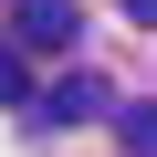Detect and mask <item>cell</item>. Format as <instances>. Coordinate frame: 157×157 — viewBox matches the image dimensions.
<instances>
[{
  "label": "cell",
  "instance_id": "3",
  "mask_svg": "<svg viewBox=\"0 0 157 157\" xmlns=\"http://www.w3.org/2000/svg\"><path fill=\"white\" fill-rule=\"evenodd\" d=\"M115 136H126L136 157H157V105H126V115H115Z\"/></svg>",
  "mask_w": 157,
  "mask_h": 157
},
{
  "label": "cell",
  "instance_id": "4",
  "mask_svg": "<svg viewBox=\"0 0 157 157\" xmlns=\"http://www.w3.org/2000/svg\"><path fill=\"white\" fill-rule=\"evenodd\" d=\"M21 94H32V73H21V52H11V42H0V105H21Z\"/></svg>",
  "mask_w": 157,
  "mask_h": 157
},
{
  "label": "cell",
  "instance_id": "5",
  "mask_svg": "<svg viewBox=\"0 0 157 157\" xmlns=\"http://www.w3.org/2000/svg\"><path fill=\"white\" fill-rule=\"evenodd\" d=\"M126 21H136V32H157V0H126Z\"/></svg>",
  "mask_w": 157,
  "mask_h": 157
},
{
  "label": "cell",
  "instance_id": "2",
  "mask_svg": "<svg viewBox=\"0 0 157 157\" xmlns=\"http://www.w3.org/2000/svg\"><path fill=\"white\" fill-rule=\"evenodd\" d=\"M52 115L63 126H94V115H115V84H105V73H63V84H52Z\"/></svg>",
  "mask_w": 157,
  "mask_h": 157
},
{
  "label": "cell",
  "instance_id": "1",
  "mask_svg": "<svg viewBox=\"0 0 157 157\" xmlns=\"http://www.w3.org/2000/svg\"><path fill=\"white\" fill-rule=\"evenodd\" d=\"M73 32H84L73 0H11V42L21 52H73Z\"/></svg>",
  "mask_w": 157,
  "mask_h": 157
}]
</instances>
